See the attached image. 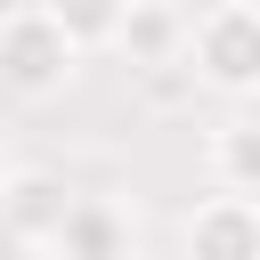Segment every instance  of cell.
I'll return each instance as SVG.
<instances>
[{
    "label": "cell",
    "instance_id": "2",
    "mask_svg": "<svg viewBox=\"0 0 260 260\" xmlns=\"http://www.w3.org/2000/svg\"><path fill=\"white\" fill-rule=\"evenodd\" d=\"M187 73H203V81H219V89H252L260 81V8H244V0H228V8H211L203 24H187Z\"/></svg>",
    "mask_w": 260,
    "mask_h": 260
},
{
    "label": "cell",
    "instance_id": "4",
    "mask_svg": "<svg viewBox=\"0 0 260 260\" xmlns=\"http://www.w3.org/2000/svg\"><path fill=\"white\" fill-rule=\"evenodd\" d=\"M187 260H260V203L219 187L187 219Z\"/></svg>",
    "mask_w": 260,
    "mask_h": 260
},
{
    "label": "cell",
    "instance_id": "1",
    "mask_svg": "<svg viewBox=\"0 0 260 260\" xmlns=\"http://www.w3.org/2000/svg\"><path fill=\"white\" fill-rule=\"evenodd\" d=\"M73 32L49 16V0L41 8H16V16H0V81L16 89V98H49V89H65L73 81Z\"/></svg>",
    "mask_w": 260,
    "mask_h": 260
},
{
    "label": "cell",
    "instance_id": "3",
    "mask_svg": "<svg viewBox=\"0 0 260 260\" xmlns=\"http://www.w3.org/2000/svg\"><path fill=\"white\" fill-rule=\"evenodd\" d=\"M49 236H57L65 260H138V228H130V211H122V203H98V195L65 203V219H57Z\"/></svg>",
    "mask_w": 260,
    "mask_h": 260
},
{
    "label": "cell",
    "instance_id": "6",
    "mask_svg": "<svg viewBox=\"0 0 260 260\" xmlns=\"http://www.w3.org/2000/svg\"><path fill=\"white\" fill-rule=\"evenodd\" d=\"M211 179H219L228 195H260V130H252V122H228V130L211 138Z\"/></svg>",
    "mask_w": 260,
    "mask_h": 260
},
{
    "label": "cell",
    "instance_id": "7",
    "mask_svg": "<svg viewBox=\"0 0 260 260\" xmlns=\"http://www.w3.org/2000/svg\"><path fill=\"white\" fill-rule=\"evenodd\" d=\"M122 8H130V0H49V16L73 32V49H106V41L122 32Z\"/></svg>",
    "mask_w": 260,
    "mask_h": 260
},
{
    "label": "cell",
    "instance_id": "5",
    "mask_svg": "<svg viewBox=\"0 0 260 260\" xmlns=\"http://www.w3.org/2000/svg\"><path fill=\"white\" fill-rule=\"evenodd\" d=\"M114 41H130V57H138V65H179V41H187V24H179L171 8H154V0H130Z\"/></svg>",
    "mask_w": 260,
    "mask_h": 260
}]
</instances>
